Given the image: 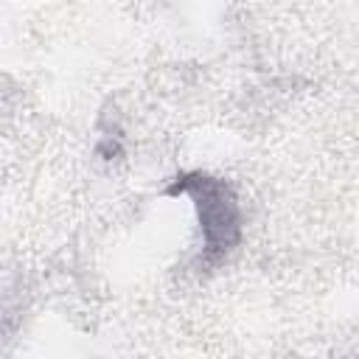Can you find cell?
Wrapping results in <instances>:
<instances>
[{"mask_svg": "<svg viewBox=\"0 0 359 359\" xmlns=\"http://www.w3.org/2000/svg\"><path fill=\"white\" fill-rule=\"evenodd\" d=\"M171 196L185 194L194 199L196 219L202 227V241L208 258L230 252L241 238V208L224 180H216L210 174H182L168 188Z\"/></svg>", "mask_w": 359, "mask_h": 359, "instance_id": "obj_1", "label": "cell"}]
</instances>
